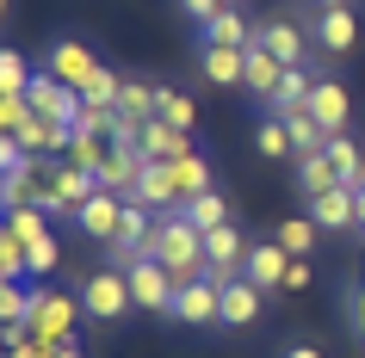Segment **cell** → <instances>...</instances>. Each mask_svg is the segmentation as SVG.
Wrapping results in <instances>:
<instances>
[{"instance_id": "1", "label": "cell", "mask_w": 365, "mask_h": 358, "mask_svg": "<svg viewBox=\"0 0 365 358\" xmlns=\"http://www.w3.org/2000/svg\"><path fill=\"white\" fill-rule=\"evenodd\" d=\"M149 253L161 265L173 272V284H192V278H205V228H192L180 210H168L161 223H155V241H149Z\"/></svg>"}, {"instance_id": "2", "label": "cell", "mask_w": 365, "mask_h": 358, "mask_svg": "<svg viewBox=\"0 0 365 358\" xmlns=\"http://www.w3.org/2000/svg\"><path fill=\"white\" fill-rule=\"evenodd\" d=\"M81 315H87V302L68 297V290H38V309H31V339H43V346H62V339H75Z\"/></svg>"}, {"instance_id": "3", "label": "cell", "mask_w": 365, "mask_h": 358, "mask_svg": "<svg viewBox=\"0 0 365 358\" xmlns=\"http://www.w3.org/2000/svg\"><path fill=\"white\" fill-rule=\"evenodd\" d=\"M81 302H87V315H93V321H118V315H130V309H136L130 278H124L118 265H99V272H87V284H81Z\"/></svg>"}, {"instance_id": "4", "label": "cell", "mask_w": 365, "mask_h": 358, "mask_svg": "<svg viewBox=\"0 0 365 358\" xmlns=\"http://www.w3.org/2000/svg\"><path fill=\"white\" fill-rule=\"evenodd\" d=\"M99 68H106V62L93 56V43H81V38H56L50 50H43V75H56L62 87H75V93L99 75Z\"/></svg>"}, {"instance_id": "5", "label": "cell", "mask_w": 365, "mask_h": 358, "mask_svg": "<svg viewBox=\"0 0 365 358\" xmlns=\"http://www.w3.org/2000/svg\"><path fill=\"white\" fill-rule=\"evenodd\" d=\"M124 278H130V297H136V309H155V315H168V302H173V272L155 253H143V260H130L124 265Z\"/></svg>"}, {"instance_id": "6", "label": "cell", "mask_w": 365, "mask_h": 358, "mask_svg": "<svg viewBox=\"0 0 365 358\" xmlns=\"http://www.w3.org/2000/svg\"><path fill=\"white\" fill-rule=\"evenodd\" d=\"M217 302H223V284L217 278H192V284L173 290L168 321H180V327H217Z\"/></svg>"}, {"instance_id": "7", "label": "cell", "mask_w": 365, "mask_h": 358, "mask_svg": "<svg viewBox=\"0 0 365 358\" xmlns=\"http://www.w3.org/2000/svg\"><path fill=\"white\" fill-rule=\"evenodd\" d=\"M143 167H149V154H143V142H136V136L124 130L118 154L93 173V179H99V191H118V198H130V191H136V179H143Z\"/></svg>"}, {"instance_id": "8", "label": "cell", "mask_w": 365, "mask_h": 358, "mask_svg": "<svg viewBox=\"0 0 365 358\" xmlns=\"http://www.w3.org/2000/svg\"><path fill=\"white\" fill-rule=\"evenodd\" d=\"M279 80H285V62H279V56L267 50V43L254 38V43H248V68H242V93H248L254 105L267 112V105H272V93H279Z\"/></svg>"}, {"instance_id": "9", "label": "cell", "mask_w": 365, "mask_h": 358, "mask_svg": "<svg viewBox=\"0 0 365 358\" xmlns=\"http://www.w3.org/2000/svg\"><path fill=\"white\" fill-rule=\"evenodd\" d=\"M118 223H124V198H118V191H93V198L75 210V228L87 241H99V247L118 241Z\"/></svg>"}, {"instance_id": "10", "label": "cell", "mask_w": 365, "mask_h": 358, "mask_svg": "<svg viewBox=\"0 0 365 358\" xmlns=\"http://www.w3.org/2000/svg\"><path fill=\"white\" fill-rule=\"evenodd\" d=\"M304 112L316 117L328 136H341V130H346V117H353V99H346V87H341L334 75H316V93H309Z\"/></svg>"}, {"instance_id": "11", "label": "cell", "mask_w": 365, "mask_h": 358, "mask_svg": "<svg viewBox=\"0 0 365 358\" xmlns=\"http://www.w3.org/2000/svg\"><path fill=\"white\" fill-rule=\"evenodd\" d=\"M260 43H267L285 68H304V62H309V43H316V38H309L297 19H260Z\"/></svg>"}, {"instance_id": "12", "label": "cell", "mask_w": 365, "mask_h": 358, "mask_svg": "<svg viewBox=\"0 0 365 358\" xmlns=\"http://www.w3.org/2000/svg\"><path fill=\"white\" fill-rule=\"evenodd\" d=\"M25 99H31V112H38V117L81 124V93H75V87H62L56 75H43V68H38V80H31V93H25Z\"/></svg>"}, {"instance_id": "13", "label": "cell", "mask_w": 365, "mask_h": 358, "mask_svg": "<svg viewBox=\"0 0 365 358\" xmlns=\"http://www.w3.org/2000/svg\"><path fill=\"white\" fill-rule=\"evenodd\" d=\"M260 302H267V290H260V284H248V278H223V302H217V327H254Z\"/></svg>"}, {"instance_id": "14", "label": "cell", "mask_w": 365, "mask_h": 358, "mask_svg": "<svg viewBox=\"0 0 365 358\" xmlns=\"http://www.w3.org/2000/svg\"><path fill=\"white\" fill-rule=\"evenodd\" d=\"M285 272H291V253H285L279 241H248V260H242V278H248V284L279 290V284H285Z\"/></svg>"}, {"instance_id": "15", "label": "cell", "mask_w": 365, "mask_h": 358, "mask_svg": "<svg viewBox=\"0 0 365 358\" xmlns=\"http://www.w3.org/2000/svg\"><path fill=\"white\" fill-rule=\"evenodd\" d=\"M309 216H316V228L322 235H341V228H359V191H322V198H309Z\"/></svg>"}, {"instance_id": "16", "label": "cell", "mask_w": 365, "mask_h": 358, "mask_svg": "<svg viewBox=\"0 0 365 358\" xmlns=\"http://www.w3.org/2000/svg\"><path fill=\"white\" fill-rule=\"evenodd\" d=\"M242 68H248V50H230V43H198V75L211 87H242Z\"/></svg>"}, {"instance_id": "17", "label": "cell", "mask_w": 365, "mask_h": 358, "mask_svg": "<svg viewBox=\"0 0 365 358\" xmlns=\"http://www.w3.org/2000/svg\"><path fill=\"white\" fill-rule=\"evenodd\" d=\"M136 142H143L149 161H180V154H192V130H173L168 117H149V124L136 130Z\"/></svg>"}, {"instance_id": "18", "label": "cell", "mask_w": 365, "mask_h": 358, "mask_svg": "<svg viewBox=\"0 0 365 358\" xmlns=\"http://www.w3.org/2000/svg\"><path fill=\"white\" fill-rule=\"evenodd\" d=\"M309 38L322 43L328 56H346V50L359 43V19H353L346 6H334V13H316V25H309Z\"/></svg>"}, {"instance_id": "19", "label": "cell", "mask_w": 365, "mask_h": 358, "mask_svg": "<svg viewBox=\"0 0 365 358\" xmlns=\"http://www.w3.org/2000/svg\"><path fill=\"white\" fill-rule=\"evenodd\" d=\"M130 198H136V204H149V210H161V216H168V210H180V198H173V167H168V161H149Z\"/></svg>"}, {"instance_id": "20", "label": "cell", "mask_w": 365, "mask_h": 358, "mask_svg": "<svg viewBox=\"0 0 365 358\" xmlns=\"http://www.w3.org/2000/svg\"><path fill=\"white\" fill-rule=\"evenodd\" d=\"M168 167H173V198H180V210H186V204H192V198H198V191H211L217 186V179H211V161H205V154H180V161H168Z\"/></svg>"}, {"instance_id": "21", "label": "cell", "mask_w": 365, "mask_h": 358, "mask_svg": "<svg viewBox=\"0 0 365 358\" xmlns=\"http://www.w3.org/2000/svg\"><path fill=\"white\" fill-rule=\"evenodd\" d=\"M75 130H81V124H62V117H31L19 142H25L31 154H68V142H75Z\"/></svg>"}, {"instance_id": "22", "label": "cell", "mask_w": 365, "mask_h": 358, "mask_svg": "<svg viewBox=\"0 0 365 358\" xmlns=\"http://www.w3.org/2000/svg\"><path fill=\"white\" fill-rule=\"evenodd\" d=\"M254 38H260V25H248V13H235V6H223V13L205 25V43H230V50H248Z\"/></svg>"}, {"instance_id": "23", "label": "cell", "mask_w": 365, "mask_h": 358, "mask_svg": "<svg viewBox=\"0 0 365 358\" xmlns=\"http://www.w3.org/2000/svg\"><path fill=\"white\" fill-rule=\"evenodd\" d=\"M155 99H161V87H143V80H124V93H118V117H124V130H143L155 117Z\"/></svg>"}, {"instance_id": "24", "label": "cell", "mask_w": 365, "mask_h": 358, "mask_svg": "<svg viewBox=\"0 0 365 358\" xmlns=\"http://www.w3.org/2000/svg\"><path fill=\"white\" fill-rule=\"evenodd\" d=\"M254 149L267 154V161H297V149H291V130L279 112H260V124H254Z\"/></svg>"}, {"instance_id": "25", "label": "cell", "mask_w": 365, "mask_h": 358, "mask_svg": "<svg viewBox=\"0 0 365 358\" xmlns=\"http://www.w3.org/2000/svg\"><path fill=\"white\" fill-rule=\"evenodd\" d=\"M118 93H124V75L106 62V68L81 87V112H118Z\"/></svg>"}, {"instance_id": "26", "label": "cell", "mask_w": 365, "mask_h": 358, "mask_svg": "<svg viewBox=\"0 0 365 358\" xmlns=\"http://www.w3.org/2000/svg\"><path fill=\"white\" fill-rule=\"evenodd\" d=\"M341 186V173H334V161L328 154H297V191L304 198H322V191Z\"/></svg>"}, {"instance_id": "27", "label": "cell", "mask_w": 365, "mask_h": 358, "mask_svg": "<svg viewBox=\"0 0 365 358\" xmlns=\"http://www.w3.org/2000/svg\"><path fill=\"white\" fill-rule=\"evenodd\" d=\"M309 93H316V75H309V68H285V80H279V93H272V105L267 112H304L309 105Z\"/></svg>"}, {"instance_id": "28", "label": "cell", "mask_w": 365, "mask_h": 358, "mask_svg": "<svg viewBox=\"0 0 365 358\" xmlns=\"http://www.w3.org/2000/svg\"><path fill=\"white\" fill-rule=\"evenodd\" d=\"M180 216H186V223H192V228H205V235H211V228H223V223H230V198H223V191H198V198H192V204H186V210H180Z\"/></svg>"}, {"instance_id": "29", "label": "cell", "mask_w": 365, "mask_h": 358, "mask_svg": "<svg viewBox=\"0 0 365 358\" xmlns=\"http://www.w3.org/2000/svg\"><path fill=\"white\" fill-rule=\"evenodd\" d=\"M316 235H322L316 216H285V223H279V247H285L291 260H309V253H316Z\"/></svg>"}, {"instance_id": "30", "label": "cell", "mask_w": 365, "mask_h": 358, "mask_svg": "<svg viewBox=\"0 0 365 358\" xmlns=\"http://www.w3.org/2000/svg\"><path fill=\"white\" fill-rule=\"evenodd\" d=\"M31 80H38V68L19 56V50H0V93H31Z\"/></svg>"}, {"instance_id": "31", "label": "cell", "mask_w": 365, "mask_h": 358, "mask_svg": "<svg viewBox=\"0 0 365 358\" xmlns=\"http://www.w3.org/2000/svg\"><path fill=\"white\" fill-rule=\"evenodd\" d=\"M155 117H168L173 130H192V117H198V105L180 87H161V99H155Z\"/></svg>"}, {"instance_id": "32", "label": "cell", "mask_w": 365, "mask_h": 358, "mask_svg": "<svg viewBox=\"0 0 365 358\" xmlns=\"http://www.w3.org/2000/svg\"><path fill=\"white\" fill-rule=\"evenodd\" d=\"M31 309H38L31 284H0V321H31Z\"/></svg>"}, {"instance_id": "33", "label": "cell", "mask_w": 365, "mask_h": 358, "mask_svg": "<svg viewBox=\"0 0 365 358\" xmlns=\"http://www.w3.org/2000/svg\"><path fill=\"white\" fill-rule=\"evenodd\" d=\"M6 228L31 247V241H43V235H50V210H38V204H31V210H6Z\"/></svg>"}, {"instance_id": "34", "label": "cell", "mask_w": 365, "mask_h": 358, "mask_svg": "<svg viewBox=\"0 0 365 358\" xmlns=\"http://www.w3.org/2000/svg\"><path fill=\"white\" fill-rule=\"evenodd\" d=\"M341 321H346V334H353V346H365V284H346Z\"/></svg>"}, {"instance_id": "35", "label": "cell", "mask_w": 365, "mask_h": 358, "mask_svg": "<svg viewBox=\"0 0 365 358\" xmlns=\"http://www.w3.org/2000/svg\"><path fill=\"white\" fill-rule=\"evenodd\" d=\"M62 265V241L56 235H43V241H31V278H50Z\"/></svg>"}, {"instance_id": "36", "label": "cell", "mask_w": 365, "mask_h": 358, "mask_svg": "<svg viewBox=\"0 0 365 358\" xmlns=\"http://www.w3.org/2000/svg\"><path fill=\"white\" fill-rule=\"evenodd\" d=\"M180 13H186V19L198 25V31H205V25H211L217 13H223V0H180Z\"/></svg>"}, {"instance_id": "37", "label": "cell", "mask_w": 365, "mask_h": 358, "mask_svg": "<svg viewBox=\"0 0 365 358\" xmlns=\"http://www.w3.org/2000/svg\"><path fill=\"white\" fill-rule=\"evenodd\" d=\"M309 284V260H291V272H285V290H304Z\"/></svg>"}, {"instance_id": "38", "label": "cell", "mask_w": 365, "mask_h": 358, "mask_svg": "<svg viewBox=\"0 0 365 358\" xmlns=\"http://www.w3.org/2000/svg\"><path fill=\"white\" fill-rule=\"evenodd\" d=\"M279 358H322V346H309V339H297V346H285Z\"/></svg>"}, {"instance_id": "39", "label": "cell", "mask_w": 365, "mask_h": 358, "mask_svg": "<svg viewBox=\"0 0 365 358\" xmlns=\"http://www.w3.org/2000/svg\"><path fill=\"white\" fill-rule=\"evenodd\" d=\"M50 358H87V352H81V339H62V346H56Z\"/></svg>"}, {"instance_id": "40", "label": "cell", "mask_w": 365, "mask_h": 358, "mask_svg": "<svg viewBox=\"0 0 365 358\" xmlns=\"http://www.w3.org/2000/svg\"><path fill=\"white\" fill-rule=\"evenodd\" d=\"M309 6H316V13H334V6H346V0H309Z\"/></svg>"}, {"instance_id": "41", "label": "cell", "mask_w": 365, "mask_h": 358, "mask_svg": "<svg viewBox=\"0 0 365 358\" xmlns=\"http://www.w3.org/2000/svg\"><path fill=\"white\" fill-rule=\"evenodd\" d=\"M359 235H365V191H359Z\"/></svg>"}, {"instance_id": "42", "label": "cell", "mask_w": 365, "mask_h": 358, "mask_svg": "<svg viewBox=\"0 0 365 358\" xmlns=\"http://www.w3.org/2000/svg\"><path fill=\"white\" fill-rule=\"evenodd\" d=\"M6 358H31V352H25V346H19V352H6Z\"/></svg>"}, {"instance_id": "43", "label": "cell", "mask_w": 365, "mask_h": 358, "mask_svg": "<svg viewBox=\"0 0 365 358\" xmlns=\"http://www.w3.org/2000/svg\"><path fill=\"white\" fill-rule=\"evenodd\" d=\"M223 6H242V0H223Z\"/></svg>"}]
</instances>
